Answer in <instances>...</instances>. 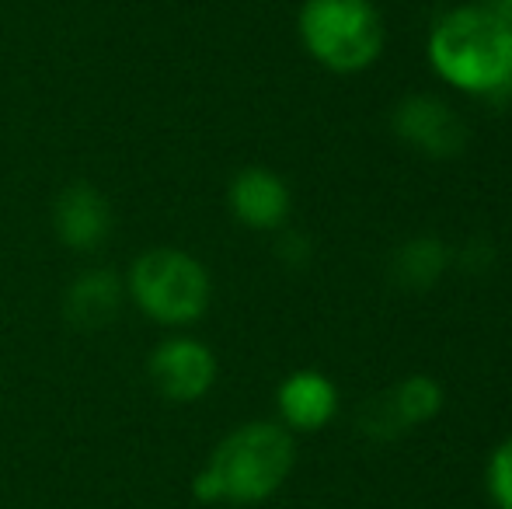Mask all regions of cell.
<instances>
[{
    "label": "cell",
    "instance_id": "1",
    "mask_svg": "<svg viewBox=\"0 0 512 509\" xmlns=\"http://www.w3.org/2000/svg\"><path fill=\"white\" fill-rule=\"evenodd\" d=\"M429 63L446 84L474 98L512 91V25L474 4L453 7L429 32Z\"/></svg>",
    "mask_w": 512,
    "mask_h": 509
},
{
    "label": "cell",
    "instance_id": "2",
    "mask_svg": "<svg viewBox=\"0 0 512 509\" xmlns=\"http://www.w3.org/2000/svg\"><path fill=\"white\" fill-rule=\"evenodd\" d=\"M293 461L297 447L283 422H244L216 443L192 492L203 503H262L290 478Z\"/></svg>",
    "mask_w": 512,
    "mask_h": 509
},
{
    "label": "cell",
    "instance_id": "3",
    "mask_svg": "<svg viewBox=\"0 0 512 509\" xmlns=\"http://www.w3.org/2000/svg\"><path fill=\"white\" fill-rule=\"evenodd\" d=\"M304 49L335 74H359L384 53V18L373 0H304Z\"/></svg>",
    "mask_w": 512,
    "mask_h": 509
},
{
    "label": "cell",
    "instance_id": "4",
    "mask_svg": "<svg viewBox=\"0 0 512 509\" xmlns=\"http://www.w3.org/2000/svg\"><path fill=\"white\" fill-rule=\"evenodd\" d=\"M126 290L157 325H192L206 314L213 283L199 258L182 248H150L129 265Z\"/></svg>",
    "mask_w": 512,
    "mask_h": 509
},
{
    "label": "cell",
    "instance_id": "5",
    "mask_svg": "<svg viewBox=\"0 0 512 509\" xmlns=\"http://www.w3.org/2000/svg\"><path fill=\"white\" fill-rule=\"evenodd\" d=\"M391 129L401 143H408L411 150L425 157H436V161L464 154L467 147L464 119L457 116L453 105L432 95L401 98L398 109L391 112Z\"/></svg>",
    "mask_w": 512,
    "mask_h": 509
},
{
    "label": "cell",
    "instance_id": "6",
    "mask_svg": "<svg viewBox=\"0 0 512 509\" xmlns=\"http://www.w3.org/2000/svg\"><path fill=\"white\" fill-rule=\"evenodd\" d=\"M147 374L161 398L189 405V401L206 398V391L213 387L216 356L206 342L192 339V335H175L150 353Z\"/></svg>",
    "mask_w": 512,
    "mask_h": 509
},
{
    "label": "cell",
    "instance_id": "7",
    "mask_svg": "<svg viewBox=\"0 0 512 509\" xmlns=\"http://www.w3.org/2000/svg\"><path fill=\"white\" fill-rule=\"evenodd\" d=\"M234 217L251 231H279L290 220V189L269 168H241L227 189Z\"/></svg>",
    "mask_w": 512,
    "mask_h": 509
},
{
    "label": "cell",
    "instance_id": "8",
    "mask_svg": "<svg viewBox=\"0 0 512 509\" xmlns=\"http://www.w3.org/2000/svg\"><path fill=\"white\" fill-rule=\"evenodd\" d=\"M56 238L74 252H95L112 234V206L95 185L77 182L56 196L53 206Z\"/></svg>",
    "mask_w": 512,
    "mask_h": 509
},
{
    "label": "cell",
    "instance_id": "9",
    "mask_svg": "<svg viewBox=\"0 0 512 509\" xmlns=\"http://www.w3.org/2000/svg\"><path fill=\"white\" fill-rule=\"evenodd\" d=\"M279 419L290 433H317L338 412V391L317 370H297L279 384Z\"/></svg>",
    "mask_w": 512,
    "mask_h": 509
},
{
    "label": "cell",
    "instance_id": "10",
    "mask_svg": "<svg viewBox=\"0 0 512 509\" xmlns=\"http://www.w3.org/2000/svg\"><path fill=\"white\" fill-rule=\"evenodd\" d=\"M122 293H126V283L112 269H88L70 283L67 297H63V314L74 328L95 332L119 314Z\"/></svg>",
    "mask_w": 512,
    "mask_h": 509
},
{
    "label": "cell",
    "instance_id": "11",
    "mask_svg": "<svg viewBox=\"0 0 512 509\" xmlns=\"http://www.w3.org/2000/svg\"><path fill=\"white\" fill-rule=\"evenodd\" d=\"M450 248L439 238H411L391 255V279L401 290L425 293L450 269Z\"/></svg>",
    "mask_w": 512,
    "mask_h": 509
},
{
    "label": "cell",
    "instance_id": "12",
    "mask_svg": "<svg viewBox=\"0 0 512 509\" xmlns=\"http://www.w3.org/2000/svg\"><path fill=\"white\" fill-rule=\"evenodd\" d=\"M391 398H394V405H398L405 426L415 429L439 415V408H443V384L425 374H411L398 387H391Z\"/></svg>",
    "mask_w": 512,
    "mask_h": 509
},
{
    "label": "cell",
    "instance_id": "13",
    "mask_svg": "<svg viewBox=\"0 0 512 509\" xmlns=\"http://www.w3.org/2000/svg\"><path fill=\"white\" fill-rule=\"evenodd\" d=\"M359 433L373 443H391V440H398L401 433H408L391 391L373 394V398L363 401V408H359Z\"/></svg>",
    "mask_w": 512,
    "mask_h": 509
},
{
    "label": "cell",
    "instance_id": "14",
    "mask_svg": "<svg viewBox=\"0 0 512 509\" xmlns=\"http://www.w3.org/2000/svg\"><path fill=\"white\" fill-rule=\"evenodd\" d=\"M488 496L499 509H512V436L488 457Z\"/></svg>",
    "mask_w": 512,
    "mask_h": 509
},
{
    "label": "cell",
    "instance_id": "15",
    "mask_svg": "<svg viewBox=\"0 0 512 509\" xmlns=\"http://www.w3.org/2000/svg\"><path fill=\"white\" fill-rule=\"evenodd\" d=\"M460 265H464L467 272H485V269H492L495 265V245L492 241H485V238H474V241H467L464 245V252H460Z\"/></svg>",
    "mask_w": 512,
    "mask_h": 509
},
{
    "label": "cell",
    "instance_id": "16",
    "mask_svg": "<svg viewBox=\"0 0 512 509\" xmlns=\"http://www.w3.org/2000/svg\"><path fill=\"white\" fill-rule=\"evenodd\" d=\"M279 258H283L286 265H307L310 241L304 234H283V241H279Z\"/></svg>",
    "mask_w": 512,
    "mask_h": 509
},
{
    "label": "cell",
    "instance_id": "17",
    "mask_svg": "<svg viewBox=\"0 0 512 509\" xmlns=\"http://www.w3.org/2000/svg\"><path fill=\"white\" fill-rule=\"evenodd\" d=\"M474 7H481V11L495 14L499 21L512 25V0H474Z\"/></svg>",
    "mask_w": 512,
    "mask_h": 509
}]
</instances>
